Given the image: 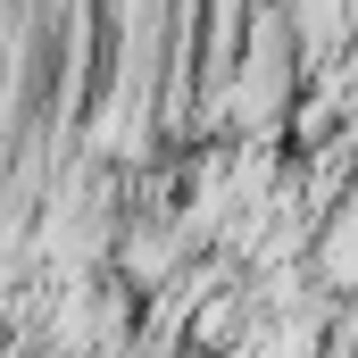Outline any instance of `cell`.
Segmentation results:
<instances>
[{"mask_svg": "<svg viewBox=\"0 0 358 358\" xmlns=\"http://www.w3.org/2000/svg\"><path fill=\"white\" fill-rule=\"evenodd\" d=\"M317 275H325V283H358V208L334 217V234L317 242Z\"/></svg>", "mask_w": 358, "mask_h": 358, "instance_id": "cell-1", "label": "cell"}]
</instances>
